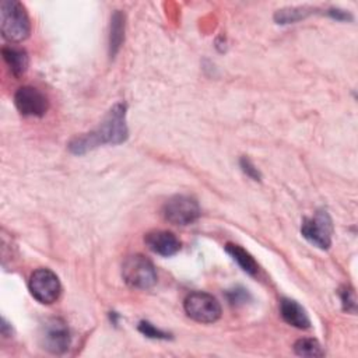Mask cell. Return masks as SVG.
Returning a JSON list of instances; mask_svg holds the SVG:
<instances>
[{"mask_svg": "<svg viewBox=\"0 0 358 358\" xmlns=\"http://www.w3.org/2000/svg\"><path fill=\"white\" fill-rule=\"evenodd\" d=\"M280 313L284 322L288 324L296 327V329H309L310 327V319L306 313V310L294 299L282 298L280 302Z\"/></svg>", "mask_w": 358, "mask_h": 358, "instance_id": "11", "label": "cell"}, {"mask_svg": "<svg viewBox=\"0 0 358 358\" xmlns=\"http://www.w3.org/2000/svg\"><path fill=\"white\" fill-rule=\"evenodd\" d=\"M225 250L245 273H248L250 275H256L259 273V264L256 263L253 256L248 250H245L242 246L235 245V243H227Z\"/></svg>", "mask_w": 358, "mask_h": 358, "instance_id": "14", "label": "cell"}, {"mask_svg": "<svg viewBox=\"0 0 358 358\" xmlns=\"http://www.w3.org/2000/svg\"><path fill=\"white\" fill-rule=\"evenodd\" d=\"M1 55L10 71L14 77H21L28 69V55L24 49L6 46L1 49Z\"/></svg>", "mask_w": 358, "mask_h": 358, "instance_id": "12", "label": "cell"}, {"mask_svg": "<svg viewBox=\"0 0 358 358\" xmlns=\"http://www.w3.org/2000/svg\"><path fill=\"white\" fill-rule=\"evenodd\" d=\"M29 292L41 303L50 305L56 302L62 292L57 275L49 268H38L29 277Z\"/></svg>", "mask_w": 358, "mask_h": 358, "instance_id": "6", "label": "cell"}, {"mask_svg": "<svg viewBox=\"0 0 358 358\" xmlns=\"http://www.w3.org/2000/svg\"><path fill=\"white\" fill-rule=\"evenodd\" d=\"M313 8L309 7H291V8H282L275 11L274 14V20L278 24H291V22H296L299 20H303L305 17H308L309 14H312Z\"/></svg>", "mask_w": 358, "mask_h": 358, "instance_id": "15", "label": "cell"}, {"mask_svg": "<svg viewBox=\"0 0 358 358\" xmlns=\"http://www.w3.org/2000/svg\"><path fill=\"white\" fill-rule=\"evenodd\" d=\"M124 39V14L116 10L110 17L109 27V56L115 57Z\"/></svg>", "mask_w": 358, "mask_h": 358, "instance_id": "13", "label": "cell"}, {"mask_svg": "<svg viewBox=\"0 0 358 358\" xmlns=\"http://www.w3.org/2000/svg\"><path fill=\"white\" fill-rule=\"evenodd\" d=\"M228 301L231 305H239V303H245L248 301V292L242 288H235L231 289L228 294Z\"/></svg>", "mask_w": 358, "mask_h": 358, "instance_id": "20", "label": "cell"}, {"mask_svg": "<svg viewBox=\"0 0 358 358\" xmlns=\"http://www.w3.org/2000/svg\"><path fill=\"white\" fill-rule=\"evenodd\" d=\"M329 14L336 18V20H351V15L343 10H338V8H331L329 11Z\"/></svg>", "mask_w": 358, "mask_h": 358, "instance_id": "21", "label": "cell"}, {"mask_svg": "<svg viewBox=\"0 0 358 358\" xmlns=\"http://www.w3.org/2000/svg\"><path fill=\"white\" fill-rule=\"evenodd\" d=\"M41 344L42 348L52 354H63L67 351L70 345V333L67 324L59 317L49 319L42 326Z\"/></svg>", "mask_w": 358, "mask_h": 358, "instance_id": "8", "label": "cell"}, {"mask_svg": "<svg viewBox=\"0 0 358 358\" xmlns=\"http://www.w3.org/2000/svg\"><path fill=\"white\" fill-rule=\"evenodd\" d=\"M340 296H341V303H343V308L344 310L347 312H355V294L351 288H344L341 292H340Z\"/></svg>", "mask_w": 358, "mask_h": 358, "instance_id": "18", "label": "cell"}, {"mask_svg": "<svg viewBox=\"0 0 358 358\" xmlns=\"http://www.w3.org/2000/svg\"><path fill=\"white\" fill-rule=\"evenodd\" d=\"M14 103L22 116L41 117L49 108L46 96L39 90L29 85L20 87L17 90L14 95Z\"/></svg>", "mask_w": 358, "mask_h": 358, "instance_id": "9", "label": "cell"}, {"mask_svg": "<svg viewBox=\"0 0 358 358\" xmlns=\"http://www.w3.org/2000/svg\"><path fill=\"white\" fill-rule=\"evenodd\" d=\"M124 282L137 289H148L157 284V270L151 260L143 255L129 256L122 266Z\"/></svg>", "mask_w": 358, "mask_h": 358, "instance_id": "3", "label": "cell"}, {"mask_svg": "<svg viewBox=\"0 0 358 358\" xmlns=\"http://www.w3.org/2000/svg\"><path fill=\"white\" fill-rule=\"evenodd\" d=\"M186 315L199 323H214L221 317V305L215 296L194 291L183 302Z\"/></svg>", "mask_w": 358, "mask_h": 358, "instance_id": "4", "label": "cell"}, {"mask_svg": "<svg viewBox=\"0 0 358 358\" xmlns=\"http://www.w3.org/2000/svg\"><path fill=\"white\" fill-rule=\"evenodd\" d=\"M239 164H241L242 171H243L249 178H252L253 180H259V179H260V172H259L257 168L252 164V161H250L249 158L242 157L241 161H239Z\"/></svg>", "mask_w": 358, "mask_h": 358, "instance_id": "19", "label": "cell"}, {"mask_svg": "<svg viewBox=\"0 0 358 358\" xmlns=\"http://www.w3.org/2000/svg\"><path fill=\"white\" fill-rule=\"evenodd\" d=\"M144 242L151 252L165 257L178 253L180 249V241L176 238V235L164 229L148 232L144 236Z\"/></svg>", "mask_w": 358, "mask_h": 358, "instance_id": "10", "label": "cell"}, {"mask_svg": "<svg viewBox=\"0 0 358 358\" xmlns=\"http://www.w3.org/2000/svg\"><path fill=\"white\" fill-rule=\"evenodd\" d=\"M126 138V105L119 102L109 109L102 123L95 130L73 138L69 148L73 154H84L102 144H120Z\"/></svg>", "mask_w": 358, "mask_h": 358, "instance_id": "1", "label": "cell"}, {"mask_svg": "<svg viewBox=\"0 0 358 358\" xmlns=\"http://www.w3.org/2000/svg\"><path fill=\"white\" fill-rule=\"evenodd\" d=\"M138 330H140L144 336L151 337V338H166V337H168V334H166L165 331H162V330L154 327V326H152L151 323H148V322H140Z\"/></svg>", "mask_w": 358, "mask_h": 358, "instance_id": "17", "label": "cell"}, {"mask_svg": "<svg viewBox=\"0 0 358 358\" xmlns=\"http://www.w3.org/2000/svg\"><path fill=\"white\" fill-rule=\"evenodd\" d=\"M162 215L173 225H189L199 218L200 207L194 197L187 194H176L165 201Z\"/></svg>", "mask_w": 358, "mask_h": 358, "instance_id": "5", "label": "cell"}, {"mask_svg": "<svg viewBox=\"0 0 358 358\" xmlns=\"http://www.w3.org/2000/svg\"><path fill=\"white\" fill-rule=\"evenodd\" d=\"M0 29L8 42H22L31 32V24L24 6L17 0H3L0 4Z\"/></svg>", "mask_w": 358, "mask_h": 358, "instance_id": "2", "label": "cell"}, {"mask_svg": "<svg viewBox=\"0 0 358 358\" xmlns=\"http://www.w3.org/2000/svg\"><path fill=\"white\" fill-rule=\"evenodd\" d=\"M294 351L299 357H323L324 351L315 338H299L294 344Z\"/></svg>", "mask_w": 358, "mask_h": 358, "instance_id": "16", "label": "cell"}, {"mask_svg": "<svg viewBox=\"0 0 358 358\" xmlns=\"http://www.w3.org/2000/svg\"><path fill=\"white\" fill-rule=\"evenodd\" d=\"M301 234L319 249H329L331 245L333 222L326 210H319L310 218H305L301 225Z\"/></svg>", "mask_w": 358, "mask_h": 358, "instance_id": "7", "label": "cell"}]
</instances>
